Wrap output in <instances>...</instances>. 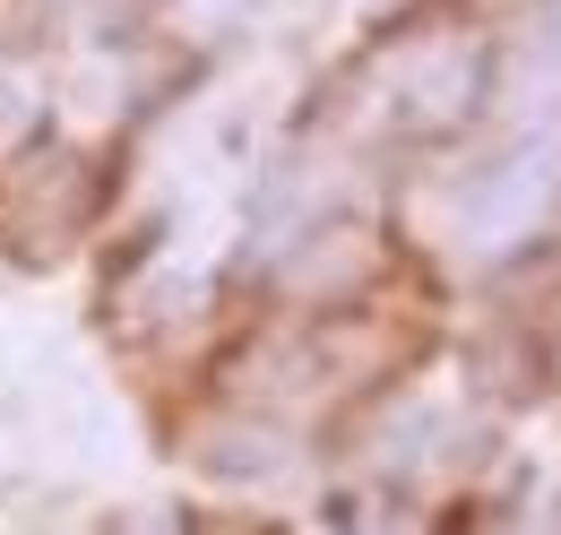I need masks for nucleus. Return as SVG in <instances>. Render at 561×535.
Instances as JSON below:
<instances>
[{
  "mask_svg": "<svg viewBox=\"0 0 561 535\" xmlns=\"http://www.w3.org/2000/svg\"><path fill=\"white\" fill-rule=\"evenodd\" d=\"M0 225H9V182H0Z\"/></svg>",
  "mask_w": 561,
  "mask_h": 535,
  "instance_id": "f257e3e1",
  "label": "nucleus"
}]
</instances>
